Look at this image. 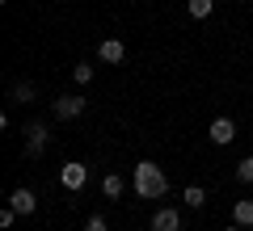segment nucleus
<instances>
[{"label": "nucleus", "mask_w": 253, "mask_h": 231, "mask_svg": "<svg viewBox=\"0 0 253 231\" xmlns=\"http://www.w3.org/2000/svg\"><path fill=\"white\" fill-rule=\"evenodd\" d=\"M224 231H245V227H241V223H232V227H224Z\"/></svg>", "instance_id": "18"}, {"label": "nucleus", "mask_w": 253, "mask_h": 231, "mask_svg": "<svg viewBox=\"0 0 253 231\" xmlns=\"http://www.w3.org/2000/svg\"><path fill=\"white\" fill-rule=\"evenodd\" d=\"M81 114H84V97L81 93H68V97L55 101V118H59V122H72V118H81Z\"/></svg>", "instance_id": "3"}, {"label": "nucleus", "mask_w": 253, "mask_h": 231, "mask_svg": "<svg viewBox=\"0 0 253 231\" xmlns=\"http://www.w3.org/2000/svg\"><path fill=\"white\" fill-rule=\"evenodd\" d=\"M236 177H241L245 185H253V156H245V160L236 164Z\"/></svg>", "instance_id": "15"}, {"label": "nucleus", "mask_w": 253, "mask_h": 231, "mask_svg": "<svg viewBox=\"0 0 253 231\" xmlns=\"http://www.w3.org/2000/svg\"><path fill=\"white\" fill-rule=\"evenodd\" d=\"M97 55H101V63H123L126 59V46L118 42V38H106V42L97 46Z\"/></svg>", "instance_id": "8"}, {"label": "nucleus", "mask_w": 253, "mask_h": 231, "mask_svg": "<svg viewBox=\"0 0 253 231\" xmlns=\"http://www.w3.org/2000/svg\"><path fill=\"white\" fill-rule=\"evenodd\" d=\"M9 206H13L17 214H34V210H38V198L30 194V189H13V194H9Z\"/></svg>", "instance_id": "7"}, {"label": "nucleus", "mask_w": 253, "mask_h": 231, "mask_svg": "<svg viewBox=\"0 0 253 231\" xmlns=\"http://www.w3.org/2000/svg\"><path fill=\"white\" fill-rule=\"evenodd\" d=\"M13 219H17V210H13V206H4V210H0V227H13Z\"/></svg>", "instance_id": "17"}, {"label": "nucleus", "mask_w": 253, "mask_h": 231, "mask_svg": "<svg viewBox=\"0 0 253 231\" xmlns=\"http://www.w3.org/2000/svg\"><path fill=\"white\" fill-rule=\"evenodd\" d=\"M84 181H89V168H84L81 160H72V164H63V168H59V185H63V189H72V194L84 185Z\"/></svg>", "instance_id": "4"}, {"label": "nucleus", "mask_w": 253, "mask_h": 231, "mask_svg": "<svg viewBox=\"0 0 253 231\" xmlns=\"http://www.w3.org/2000/svg\"><path fill=\"white\" fill-rule=\"evenodd\" d=\"M46 139H51L46 122H26V156L30 160H38V156L46 151Z\"/></svg>", "instance_id": "2"}, {"label": "nucleus", "mask_w": 253, "mask_h": 231, "mask_svg": "<svg viewBox=\"0 0 253 231\" xmlns=\"http://www.w3.org/2000/svg\"><path fill=\"white\" fill-rule=\"evenodd\" d=\"M123 189H126V181H123V177H114V172L101 181V194H106V198H123Z\"/></svg>", "instance_id": "12"}, {"label": "nucleus", "mask_w": 253, "mask_h": 231, "mask_svg": "<svg viewBox=\"0 0 253 231\" xmlns=\"http://www.w3.org/2000/svg\"><path fill=\"white\" fill-rule=\"evenodd\" d=\"M84 231H110V223H106V219H101V214H93V219H89V223H84Z\"/></svg>", "instance_id": "16"}, {"label": "nucleus", "mask_w": 253, "mask_h": 231, "mask_svg": "<svg viewBox=\"0 0 253 231\" xmlns=\"http://www.w3.org/2000/svg\"><path fill=\"white\" fill-rule=\"evenodd\" d=\"M207 134H211V143H219V147H228V143L236 139V122H232V118H215V122L207 126Z\"/></svg>", "instance_id": "5"}, {"label": "nucleus", "mask_w": 253, "mask_h": 231, "mask_svg": "<svg viewBox=\"0 0 253 231\" xmlns=\"http://www.w3.org/2000/svg\"><path fill=\"white\" fill-rule=\"evenodd\" d=\"M232 223H241V227H253V202H249V198H241V202L232 206Z\"/></svg>", "instance_id": "9"}, {"label": "nucleus", "mask_w": 253, "mask_h": 231, "mask_svg": "<svg viewBox=\"0 0 253 231\" xmlns=\"http://www.w3.org/2000/svg\"><path fill=\"white\" fill-rule=\"evenodd\" d=\"M211 9H215V0H186V13L194 21H203V17H211Z\"/></svg>", "instance_id": "10"}, {"label": "nucleus", "mask_w": 253, "mask_h": 231, "mask_svg": "<svg viewBox=\"0 0 253 231\" xmlns=\"http://www.w3.org/2000/svg\"><path fill=\"white\" fill-rule=\"evenodd\" d=\"M72 80L76 84H89L93 80V63H76V67H72Z\"/></svg>", "instance_id": "13"}, {"label": "nucleus", "mask_w": 253, "mask_h": 231, "mask_svg": "<svg viewBox=\"0 0 253 231\" xmlns=\"http://www.w3.org/2000/svg\"><path fill=\"white\" fill-rule=\"evenodd\" d=\"M152 231H181V214L173 210V206H161V210L152 214Z\"/></svg>", "instance_id": "6"}, {"label": "nucleus", "mask_w": 253, "mask_h": 231, "mask_svg": "<svg viewBox=\"0 0 253 231\" xmlns=\"http://www.w3.org/2000/svg\"><path fill=\"white\" fill-rule=\"evenodd\" d=\"M13 101H34V84H30V80L21 84L17 80V84H13Z\"/></svg>", "instance_id": "14"}, {"label": "nucleus", "mask_w": 253, "mask_h": 231, "mask_svg": "<svg viewBox=\"0 0 253 231\" xmlns=\"http://www.w3.org/2000/svg\"><path fill=\"white\" fill-rule=\"evenodd\" d=\"M181 202H186V206H194V210H199V206L207 202V189H203V185H186V189H181Z\"/></svg>", "instance_id": "11"}, {"label": "nucleus", "mask_w": 253, "mask_h": 231, "mask_svg": "<svg viewBox=\"0 0 253 231\" xmlns=\"http://www.w3.org/2000/svg\"><path fill=\"white\" fill-rule=\"evenodd\" d=\"M131 189H135L139 198H148V202H161V198L169 194V177L161 172L156 160H139L135 164V177H131Z\"/></svg>", "instance_id": "1"}]
</instances>
